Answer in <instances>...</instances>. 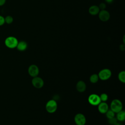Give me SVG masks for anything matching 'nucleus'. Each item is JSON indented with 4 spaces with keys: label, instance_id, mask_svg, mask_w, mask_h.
Wrapping results in <instances>:
<instances>
[{
    "label": "nucleus",
    "instance_id": "nucleus-1",
    "mask_svg": "<svg viewBox=\"0 0 125 125\" xmlns=\"http://www.w3.org/2000/svg\"><path fill=\"white\" fill-rule=\"evenodd\" d=\"M19 41L14 36H9L4 40V44L8 48L14 49L16 48Z\"/></svg>",
    "mask_w": 125,
    "mask_h": 125
},
{
    "label": "nucleus",
    "instance_id": "nucleus-2",
    "mask_svg": "<svg viewBox=\"0 0 125 125\" xmlns=\"http://www.w3.org/2000/svg\"><path fill=\"white\" fill-rule=\"evenodd\" d=\"M123 104L122 102L117 99L113 100L110 105V109L112 110L115 113L120 111L123 109Z\"/></svg>",
    "mask_w": 125,
    "mask_h": 125
},
{
    "label": "nucleus",
    "instance_id": "nucleus-3",
    "mask_svg": "<svg viewBox=\"0 0 125 125\" xmlns=\"http://www.w3.org/2000/svg\"><path fill=\"white\" fill-rule=\"evenodd\" d=\"M58 104L57 102L53 99L49 100L45 104V109L49 113H53L57 109Z\"/></svg>",
    "mask_w": 125,
    "mask_h": 125
},
{
    "label": "nucleus",
    "instance_id": "nucleus-4",
    "mask_svg": "<svg viewBox=\"0 0 125 125\" xmlns=\"http://www.w3.org/2000/svg\"><path fill=\"white\" fill-rule=\"evenodd\" d=\"M98 75L99 79L102 81H106L111 77L112 72L109 69L104 68L99 71Z\"/></svg>",
    "mask_w": 125,
    "mask_h": 125
},
{
    "label": "nucleus",
    "instance_id": "nucleus-5",
    "mask_svg": "<svg viewBox=\"0 0 125 125\" xmlns=\"http://www.w3.org/2000/svg\"><path fill=\"white\" fill-rule=\"evenodd\" d=\"M88 102L89 104L92 105L97 106L101 102V101L99 95L93 93L88 96Z\"/></svg>",
    "mask_w": 125,
    "mask_h": 125
},
{
    "label": "nucleus",
    "instance_id": "nucleus-6",
    "mask_svg": "<svg viewBox=\"0 0 125 125\" xmlns=\"http://www.w3.org/2000/svg\"><path fill=\"white\" fill-rule=\"evenodd\" d=\"M31 83L33 86L37 89H40L44 85V81L43 79L38 76L33 77Z\"/></svg>",
    "mask_w": 125,
    "mask_h": 125
},
{
    "label": "nucleus",
    "instance_id": "nucleus-7",
    "mask_svg": "<svg viewBox=\"0 0 125 125\" xmlns=\"http://www.w3.org/2000/svg\"><path fill=\"white\" fill-rule=\"evenodd\" d=\"M74 119L76 125H85L86 124V118L82 113H79L76 114Z\"/></svg>",
    "mask_w": 125,
    "mask_h": 125
},
{
    "label": "nucleus",
    "instance_id": "nucleus-8",
    "mask_svg": "<svg viewBox=\"0 0 125 125\" xmlns=\"http://www.w3.org/2000/svg\"><path fill=\"white\" fill-rule=\"evenodd\" d=\"M39 68L36 64H31L28 68V73L29 75L33 78L38 76L39 74Z\"/></svg>",
    "mask_w": 125,
    "mask_h": 125
},
{
    "label": "nucleus",
    "instance_id": "nucleus-9",
    "mask_svg": "<svg viewBox=\"0 0 125 125\" xmlns=\"http://www.w3.org/2000/svg\"><path fill=\"white\" fill-rule=\"evenodd\" d=\"M99 18L102 21H108L110 17V15L109 12L105 10H100L99 14Z\"/></svg>",
    "mask_w": 125,
    "mask_h": 125
},
{
    "label": "nucleus",
    "instance_id": "nucleus-10",
    "mask_svg": "<svg viewBox=\"0 0 125 125\" xmlns=\"http://www.w3.org/2000/svg\"><path fill=\"white\" fill-rule=\"evenodd\" d=\"M97 106L98 111L102 114H105L109 109L108 105L106 102H101Z\"/></svg>",
    "mask_w": 125,
    "mask_h": 125
},
{
    "label": "nucleus",
    "instance_id": "nucleus-11",
    "mask_svg": "<svg viewBox=\"0 0 125 125\" xmlns=\"http://www.w3.org/2000/svg\"><path fill=\"white\" fill-rule=\"evenodd\" d=\"M76 87L78 92L82 93L85 91L86 89V85L84 81L80 80L77 82Z\"/></svg>",
    "mask_w": 125,
    "mask_h": 125
},
{
    "label": "nucleus",
    "instance_id": "nucleus-12",
    "mask_svg": "<svg viewBox=\"0 0 125 125\" xmlns=\"http://www.w3.org/2000/svg\"><path fill=\"white\" fill-rule=\"evenodd\" d=\"M27 43L24 41H21L18 42L16 48L20 51H24L27 48Z\"/></svg>",
    "mask_w": 125,
    "mask_h": 125
},
{
    "label": "nucleus",
    "instance_id": "nucleus-13",
    "mask_svg": "<svg viewBox=\"0 0 125 125\" xmlns=\"http://www.w3.org/2000/svg\"><path fill=\"white\" fill-rule=\"evenodd\" d=\"M100 10L98 7V6L96 5H93L91 6L88 9L89 13L93 16L97 15L99 14Z\"/></svg>",
    "mask_w": 125,
    "mask_h": 125
},
{
    "label": "nucleus",
    "instance_id": "nucleus-14",
    "mask_svg": "<svg viewBox=\"0 0 125 125\" xmlns=\"http://www.w3.org/2000/svg\"><path fill=\"white\" fill-rule=\"evenodd\" d=\"M116 115V119L118 121L120 122H124L125 120V111L124 110H122L120 111L117 112Z\"/></svg>",
    "mask_w": 125,
    "mask_h": 125
},
{
    "label": "nucleus",
    "instance_id": "nucleus-15",
    "mask_svg": "<svg viewBox=\"0 0 125 125\" xmlns=\"http://www.w3.org/2000/svg\"><path fill=\"white\" fill-rule=\"evenodd\" d=\"M99 80V76L97 74H92L89 78L90 82L92 83H97Z\"/></svg>",
    "mask_w": 125,
    "mask_h": 125
},
{
    "label": "nucleus",
    "instance_id": "nucleus-16",
    "mask_svg": "<svg viewBox=\"0 0 125 125\" xmlns=\"http://www.w3.org/2000/svg\"><path fill=\"white\" fill-rule=\"evenodd\" d=\"M118 78L119 80L122 83H125V71H120L118 75Z\"/></svg>",
    "mask_w": 125,
    "mask_h": 125
},
{
    "label": "nucleus",
    "instance_id": "nucleus-17",
    "mask_svg": "<svg viewBox=\"0 0 125 125\" xmlns=\"http://www.w3.org/2000/svg\"><path fill=\"white\" fill-rule=\"evenodd\" d=\"M106 118L109 119L110 118H112L113 117H114L115 116V113L112 111L110 109H108L106 112L105 113Z\"/></svg>",
    "mask_w": 125,
    "mask_h": 125
},
{
    "label": "nucleus",
    "instance_id": "nucleus-18",
    "mask_svg": "<svg viewBox=\"0 0 125 125\" xmlns=\"http://www.w3.org/2000/svg\"><path fill=\"white\" fill-rule=\"evenodd\" d=\"M4 21H5V23H6L8 24H11L13 22L14 19H13V18L11 16L8 15L4 18Z\"/></svg>",
    "mask_w": 125,
    "mask_h": 125
},
{
    "label": "nucleus",
    "instance_id": "nucleus-19",
    "mask_svg": "<svg viewBox=\"0 0 125 125\" xmlns=\"http://www.w3.org/2000/svg\"><path fill=\"white\" fill-rule=\"evenodd\" d=\"M99 96H100L101 102H105L106 101H107V100L108 99V96L107 94L105 93H102Z\"/></svg>",
    "mask_w": 125,
    "mask_h": 125
},
{
    "label": "nucleus",
    "instance_id": "nucleus-20",
    "mask_svg": "<svg viewBox=\"0 0 125 125\" xmlns=\"http://www.w3.org/2000/svg\"><path fill=\"white\" fill-rule=\"evenodd\" d=\"M118 121L115 117L108 119V123L110 125H114Z\"/></svg>",
    "mask_w": 125,
    "mask_h": 125
},
{
    "label": "nucleus",
    "instance_id": "nucleus-21",
    "mask_svg": "<svg viewBox=\"0 0 125 125\" xmlns=\"http://www.w3.org/2000/svg\"><path fill=\"white\" fill-rule=\"evenodd\" d=\"M106 6L105 3H104V2L101 3L99 5V6H98V7H99V9H100V10H105V8H106Z\"/></svg>",
    "mask_w": 125,
    "mask_h": 125
},
{
    "label": "nucleus",
    "instance_id": "nucleus-22",
    "mask_svg": "<svg viewBox=\"0 0 125 125\" xmlns=\"http://www.w3.org/2000/svg\"><path fill=\"white\" fill-rule=\"evenodd\" d=\"M4 23H5L4 18L1 15H0V26L3 25Z\"/></svg>",
    "mask_w": 125,
    "mask_h": 125
},
{
    "label": "nucleus",
    "instance_id": "nucleus-23",
    "mask_svg": "<svg viewBox=\"0 0 125 125\" xmlns=\"http://www.w3.org/2000/svg\"><path fill=\"white\" fill-rule=\"evenodd\" d=\"M6 2V0H0V6H3Z\"/></svg>",
    "mask_w": 125,
    "mask_h": 125
},
{
    "label": "nucleus",
    "instance_id": "nucleus-24",
    "mask_svg": "<svg viewBox=\"0 0 125 125\" xmlns=\"http://www.w3.org/2000/svg\"><path fill=\"white\" fill-rule=\"evenodd\" d=\"M120 49L121 50H122V51L124 50L125 49V44H121V45H120Z\"/></svg>",
    "mask_w": 125,
    "mask_h": 125
},
{
    "label": "nucleus",
    "instance_id": "nucleus-25",
    "mask_svg": "<svg viewBox=\"0 0 125 125\" xmlns=\"http://www.w3.org/2000/svg\"><path fill=\"white\" fill-rule=\"evenodd\" d=\"M114 0H105V1H106V2L108 3H111Z\"/></svg>",
    "mask_w": 125,
    "mask_h": 125
},
{
    "label": "nucleus",
    "instance_id": "nucleus-26",
    "mask_svg": "<svg viewBox=\"0 0 125 125\" xmlns=\"http://www.w3.org/2000/svg\"><path fill=\"white\" fill-rule=\"evenodd\" d=\"M114 125H123L122 124H121V122H117Z\"/></svg>",
    "mask_w": 125,
    "mask_h": 125
},
{
    "label": "nucleus",
    "instance_id": "nucleus-27",
    "mask_svg": "<svg viewBox=\"0 0 125 125\" xmlns=\"http://www.w3.org/2000/svg\"></svg>",
    "mask_w": 125,
    "mask_h": 125
}]
</instances>
